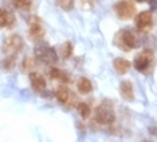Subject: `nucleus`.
I'll return each instance as SVG.
<instances>
[{
	"instance_id": "4",
	"label": "nucleus",
	"mask_w": 157,
	"mask_h": 142,
	"mask_svg": "<svg viewBox=\"0 0 157 142\" xmlns=\"http://www.w3.org/2000/svg\"><path fill=\"white\" fill-rule=\"evenodd\" d=\"M117 16L122 21H129L136 15V6L132 0H118L114 6Z\"/></svg>"
},
{
	"instance_id": "3",
	"label": "nucleus",
	"mask_w": 157,
	"mask_h": 142,
	"mask_svg": "<svg viewBox=\"0 0 157 142\" xmlns=\"http://www.w3.org/2000/svg\"><path fill=\"white\" fill-rule=\"evenodd\" d=\"M34 56L35 58L42 62V64H46V65H53L57 62V53L52 46L49 45H38L34 50Z\"/></svg>"
},
{
	"instance_id": "2",
	"label": "nucleus",
	"mask_w": 157,
	"mask_h": 142,
	"mask_svg": "<svg viewBox=\"0 0 157 142\" xmlns=\"http://www.w3.org/2000/svg\"><path fill=\"white\" fill-rule=\"evenodd\" d=\"M22 49H23V39L18 34L8 35V37L3 41L2 50L6 56H8V57H16V54H18Z\"/></svg>"
},
{
	"instance_id": "22",
	"label": "nucleus",
	"mask_w": 157,
	"mask_h": 142,
	"mask_svg": "<svg viewBox=\"0 0 157 142\" xmlns=\"http://www.w3.org/2000/svg\"><path fill=\"white\" fill-rule=\"evenodd\" d=\"M142 142H152V141H142Z\"/></svg>"
},
{
	"instance_id": "1",
	"label": "nucleus",
	"mask_w": 157,
	"mask_h": 142,
	"mask_svg": "<svg viewBox=\"0 0 157 142\" xmlns=\"http://www.w3.org/2000/svg\"><path fill=\"white\" fill-rule=\"evenodd\" d=\"M114 44L121 50L130 52L137 45V38L130 30H119L114 37Z\"/></svg>"
},
{
	"instance_id": "8",
	"label": "nucleus",
	"mask_w": 157,
	"mask_h": 142,
	"mask_svg": "<svg viewBox=\"0 0 157 142\" xmlns=\"http://www.w3.org/2000/svg\"><path fill=\"white\" fill-rule=\"evenodd\" d=\"M153 25V16L150 11H142L137 15L136 18V26L141 33H146L152 29Z\"/></svg>"
},
{
	"instance_id": "13",
	"label": "nucleus",
	"mask_w": 157,
	"mask_h": 142,
	"mask_svg": "<svg viewBox=\"0 0 157 142\" xmlns=\"http://www.w3.org/2000/svg\"><path fill=\"white\" fill-rule=\"evenodd\" d=\"M56 98L61 104H67L71 99V92L65 85H60L57 88V91H56Z\"/></svg>"
},
{
	"instance_id": "10",
	"label": "nucleus",
	"mask_w": 157,
	"mask_h": 142,
	"mask_svg": "<svg viewBox=\"0 0 157 142\" xmlns=\"http://www.w3.org/2000/svg\"><path fill=\"white\" fill-rule=\"evenodd\" d=\"M119 92L123 99H126V100H129V102L134 100V88H133L132 81L123 80L119 85Z\"/></svg>"
},
{
	"instance_id": "5",
	"label": "nucleus",
	"mask_w": 157,
	"mask_h": 142,
	"mask_svg": "<svg viewBox=\"0 0 157 142\" xmlns=\"http://www.w3.org/2000/svg\"><path fill=\"white\" fill-rule=\"evenodd\" d=\"M95 121L100 125H111L115 121V114H114L113 106L107 102H104L96 108L95 112Z\"/></svg>"
},
{
	"instance_id": "14",
	"label": "nucleus",
	"mask_w": 157,
	"mask_h": 142,
	"mask_svg": "<svg viewBox=\"0 0 157 142\" xmlns=\"http://www.w3.org/2000/svg\"><path fill=\"white\" fill-rule=\"evenodd\" d=\"M49 75H50V77L54 79V80H60L63 83H71L69 75L65 73L64 71H61V69H58V68H50Z\"/></svg>"
},
{
	"instance_id": "17",
	"label": "nucleus",
	"mask_w": 157,
	"mask_h": 142,
	"mask_svg": "<svg viewBox=\"0 0 157 142\" xmlns=\"http://www.w3.org/2000/svg\"><path fill=\"white\" fill-rule=\"evenodd\" d=\"M61 56H63L64 58H69L72 56V53H73V45H72V42H65V44L61 45Z\"/></svg>"
},
{
	"instance_id": "15",
	"label": "nucleus",
	"mask_w": 157,
	"mask_h": 142,
	"mask_svg": "<svg viewBox=\"0 0 157 142\" xmlns=\"http://www.w3.org/2000/svg\"><path fill=\"white\" fill-rule=\"evenodd\" d=\"M77 90L80 91V94H84V95L90 94L92 91V84H91V81L87 77H81L77 81Z\"/></svg>"
},
{
	"instance_id": "6",
	"label": "nucleus",
	"mask_w": 157,
	"mask_h": 142,
	"mask_svg": "<svg viewBox=\"0 0 157 142\" xmlns=\"http://www.w3.org/2000/svg\"><path fill=\"white\" fill-rule=\"evenodd\" d=\"M29 35L33 41H41L45 37V29L41 19L37 16H31L29 19Z\"/></svg>"
},
{
	"instance_id": "19",
	"label": "nucleus",
	"mask_w": 157,
	"mask_h": 142,
	"mask_svg": "<svg viewBox=\"0 0 157 142\" xmlns=\"http://www.w3.org/2000/svg\"><path fill=\"white\" fill-rule=\"evenodd\" d=\"M56 4L60 8H63L64 11H71L75 7V0H54Z\"/></svg>"
},
{
	"instance_id": "16",
	"label": "nucleus",
	"mask_w": 157,
	"mask_h": 142,
	"mask_svg": "<svg viewBox=\"0 0 157 142\" xmlns=\"http://www.w3.org/2000/svg\"><path fill=\"white\" fill-rule=\"evenodd\" d=\"M12 4L21 11H29L33 7V0H12Z\"/></svg>"
},
{
	"instance_id": "21",
	"label": "nucleus",
	"mask_w": 157,
	"mask_h": 142,
	"mask_svg": "<svg viewBox=\"0 0 157 142\" xmlns=\"http://www.w3.org/2000/svg\"><path fill=\"white\" fill-rule=\"evenodd\" d=\"M137 2H140V3H144V2H146V0H137Z\"/></svg>"
},
{
	"instance_id": "18",
	"label": "nucleus",
	"mask_w": 157,
	"mask_h": 142,
	"mask_svg": "<svg viewBox=\"0 0 157 142\" xmlns=\"http://www.w3.org/2000/svg\"><path fill=\"white\" fill-rule=\"evenodd\" d=\"M77 111H78V114H80V117L83 118V119H87V118L91 115V108L87 103H78L77 104Z\"/></svg>"
},
{
	"instance_id": "20",
	"label": "nucleus",
	"mask_w": 157,
	"mask_h": 142,
	"mask_svg": "<svg viewBox=\"0 0 157 142\" xmlns=\"http://www.w3.org/2000/svg\"><path fill=\"white\" fill-rule=\"evenodd\" d=\"M15 61H16V58L15 57H6L4 60L2 61V67L3 69H6V71H10V69H12L15 67Z\"/></svg>"
},
{
	"instance_id": "9",
	"label": "nucleus",
	"mask_w": 157,
	"mask_h": 142,
	"mask_svg": "<svg viewBox=\"0 0 157 142\" xmlns=\"http://www.w3.org/2000/svg\"><path fill=\"white\" fill-rule=\"evenodd\" d=\"M30 83H31L33 90L37 92H42L46 88V80H45L44 76L41 73H38V72H31L30 73Z\"/></svg>"
},
{
	"instance_id": "7",
	"label": "nucleus",
	"mask_w": 157,
	"mask_h": 142,
	"mask_svg": "<svg viewBox=\"0 0 157 142\" xmlns=\"http://www.w3.org/2000/svg\"><path fill=\"white\" fill-rule=\"evenodd\" d=\"M153 53L150 50H144L140 54H137V57L134 58V68L138 72H145L146 69H149L153 64Z\"/></svg>"
},
{
	"instance_id": "12",
	"label": "nucleus",
	"mask_w": 157,
	"mask_h": 142,
	"mask_svg": "<svg viewBox=\"0 0 157 142\" xmlns=\"http://www.w3.org/2000/svg\"><path fill=\"white\" fill-rule=\"evenodd\" d=\"M114 69L117 71V73L119 75H125L129 72L130 69V62L126 60V58H121L118 57L114 60Z\"/></svg>"
},
{
	"instance_id": "11",
	"label": "nucleus",
	"mask_w": 157,
	"mask_h": 142,
	"mask_svg": "<svg viewBox=\"0 0 157 142\" xmlns=\"http://www.w3.org/2000/svg\"><path fill=\"white\" fill-rule=\"evenodd\" d=\"M15 23V16L10 11L0 8V27H12Z\"/></svg>"
}]
</instances>
